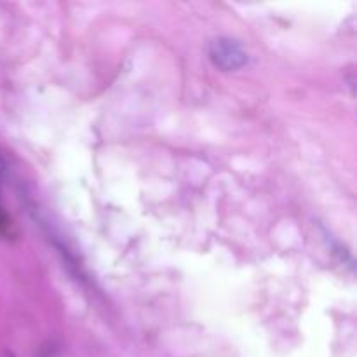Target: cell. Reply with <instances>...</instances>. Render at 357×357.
Here are the masks:
<instances>
[{
    "label": "cell",
    "instance_id": "1",
    "mask_svg": "<svg viewBox=\"0 0 357 357\" xmlns=\"http://www.w3.org/2000/svg\"><path fill=\"white\" fill-rule=\"evenodd\" d=\"M209 59L216 68L223 72H234L248 63V54L239 42L229 37H220L209 44Z\"/></svg>",
    "mask_w": 357,
    "mask_h": 357
},
{
    "label": "cell",
    "instance_id": "2",
    "mask_svg": "<svg viewBox=\"0 0 357 357\" xmlns=\"http://www.w3.org/2000/svg\"><path fill=\"white\" fill-rule=\"evenodd\" d=\"M2 173H3V162L0 159V183H2ZM13 234V229H10V220L7 216V213L3 211L2 201H0V236L9 237Z\"/></svg>",
    "mask_w": 357,
    "mask_h": 357
}]
</instances>
